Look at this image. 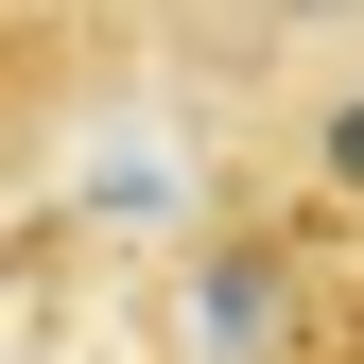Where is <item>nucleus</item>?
<instances>
[{
  "mask_svg": "<svg viewBox=\"0 0 364 364\" xmlns=\"http://www.w3.org/2000/svg\"><path fill=\"white\" fill-rule=\"evenodd\" d=\"M295 208L364 243V70H347V87H330L312 122H295Z\"/></svg>",
  "mask_w": 364,
  "mask_h": 364,
  "instance_id": "nucleus-1",
  "label": "nucleus"
},
{
  "mask_svg": "<svg viewBox=\"0 0 364 364\" xmlns=\"http://www.w3.org/2000/svg\"><path fill=\"white\" fill-rule=\"evenodd\" d=\"M70 70H87V35H53V18H0V173L35 156V122L70 105Z\"/></svg>",
  "mask_w": 364,
  "mask_h": 364,
  "instance_id": "nucleus-2",
  "label": "nucleus"
},
{
  "mask_svg": "<svg viewBox=\"0 0 364 364\" xmlns=\"http://www.w3.org/2000/svg\"><path fill=\"white\" fill-rule=\"evenodd\" d=\"M208 18H312L330 35V18H364V0H208Z\"/></svg>",
  "mask_w": 364,
  "mask_h": 364,
  "instance_id": "nucleus-3",
  "label": "nucleus"
}]
</instances>
